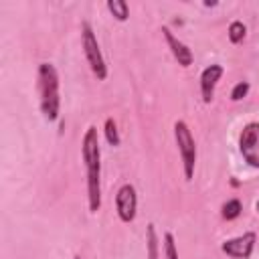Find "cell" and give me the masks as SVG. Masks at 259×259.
<instances>
[{
	"label": "cell",
	"instance_id": "cell-1",
	"mask_svg": "<svg viewBox=\"0 0 259 259\" xmlns=\"http://www.w3.org/2000/svg\"><path fill=\"white\" fill-rule=\"evenodd\" d=\"M81 156L87 168V202L89 212H99L101 208V148L97 127L89 125L81 140Z\"/></svg>",
	"mask_w": 259,
	"mask_h": 259
},
{
	"label": "cell",
	"instance_id": "cell-2",
	"mask_svg": "<svg viewBox=\"0 0 259 259\" xmlns=\"http://www.w3.org/2000/svg\"><path fill=\"white\" fill-rule=\"evenodd\" d=\"M36 89L40 97V111L47 121H57L61 115V91H59V73L55 65L40 63L36 71Z\"/></svg>",
	"mask_w": 259,
	"mask_h": 259
},
{
	"label": "cell",
	"instance_id": "cell-3",
	"mask_svg": "<svg viewBox=\"0 0 259 259\" xmlns=\"http://www.w3.org/2000/svg\"><path fill=\"white\" fill-rule=\"evenodd\" d=\"M174 140L182 158V170H184V178L192 180L194 176V166H196V144L194 138L190 134V127L184 119L174 121Z\"/></svg>",
	"mask_w": 259,
	"mask_h": 259
},
{
	"label": "cell",
	"instance_id": "cell-4",
	"mask_svg": "<svg viewBox=\"0 0 259 259\" xmlns=\"http://www.w3.org/2000/svg\"><path fill=\"white\" fill-rule=\"evenodd\" d=\"M81 45H83V53H85V59L93 71V75L99 79V81H105L107 79V65H105V59H103V53L99 49V42H97V36L91 28V24L85 20L81 22Z\"/></svg>",
	"mask_w": 259,
	"mask_h": 259
},
{
	"label": "cell",
	"instance_id": "cell-5",
	"mask_svg": "<svg viewBox=\"0 0 259 259\" xmlns=\"http://www.w3.org/2000/svg\"><path fill=\"white\" fill-rule=\"evenodd\" d=\"M239 152L243 160L259 170V121H249L239 134Z\"/></svg>",
	"mask_w": 259,
	"mask_h": 259
},
{
	"label": "cell",
	"instance_id": "cell-6",
	"mask_svg": "<svg viewBox=\"0 0 259 259\" xmlns=\"http://www.w3.org/2000/svg\"><path fill=\"white\" fill-rule=\"evenodd\" d=\"M115 210L121 223H132L136 219L138 212V194H136V186L125 182L117 188L115 192Z\"/></svg>",
	"mask_w": 259,
	"mask_h": 259
},
{
	"label": "cell",
	"instance_id": "cell-7",
	"mask_svg": "<svg viewBox=\"0 0 259 259\" xmlns=\"http://www.w3.org/2000/svg\"><path fill=\"white\" fill-rule=\"evenodd\" d=\"M255 241H257V235L253 231H247L235 239H227L221 245V249H223V253H227L235 259H249L255 249Z\"/></svg>",
	"mask_w": 259,
	"mask_h": 259
},
{
	"label": "cell",
	"instance_id": "cell-8",
	"mask_svg": "<svg viewBox=\"0 0 259 259\" xmlns=\"http://www.w3.org/2000/svg\"><path fill=\"white\" fill-rule=\"evenodd\" d=\"M223 73H225V69H223V65H219V63L208 65V67L200 73V97H202L204 103H210V101H212L217 83H219V79L223 77Z\"/></svg>",
	"mask_w": 259,
	"mask_h": 259
},
{
	"label": "cell",
	"instance_id": "cell-9",
	"mask_svg": "<svg viewBox=\"0 0 259 259\" xmlns=\"http://www.w3.org/2000/svg\"><path fill=\"white\" fill-rule=\"evenodd\" d=\"M162 34H164L166 45L170 47L174 59L178 61V65H180V67H190V65H192V59H194V57H192V51H190L178 36H174V32H172L168 26H162Z\"/></svg>",
	"mask_w": 259,
	"mask_h": 259
},
{
	"label": "cell",
	"instance_id": "cell-10",
	"mask_svg": "<svg viewBox=\"0 0 259 259\" xmlns=\"http://www.w3.org/2000/svg\"><path fill=\"white\" fill-rule=\"evenodd\" d=\"M107 10L113 14L115 20L123 22L130 18V6L125 0H107Z\"/></svg>",
	"mask_w": 259,
	"mask_h": 259
},
{
	"label": "cell",
	"instance_id": "cell-11",
	"mask_svg": "<svg viewBox=\"0 0 259 259\" xmlns=\"http://www.w3.org/2000/svg\"><path fill=\"white\" fill-rule=\"evenodd\" d=\"M146 247H148V259H158V235H156V227L154 223H148L146 227Z\"/></svg>",
	"mask_w": 259,
	"mask_h": 259
},
{
	"label": "cell",
	"instance_id": "cell-12",
	"mask_svg": "<svg viewBox=\"0 0 259 259\" xmlns=\"http://www.w3.org/2000/svg\"><path fill=\"white\" fill-rule=\"evenodd\" d=\"M227 34H229V40H231L233 45H239V42H243V38L247 36V26H245L241 20H233V22L229 24Z\"/></svg>",
	"mask_w": 259,
	"mask_h": 259
},
{
	"label": "cell",
	"instance_id": "cell-13",
	"mask_svg": "<svg viewBox=\"0 0 259 259\" xmlns=\"http://www.w3.org/2000/svg\"><path fill=\"white\" fill-rule=\"evenodd\" d=\"M241 210H243L241 200H239V198H231V200H227V202L223 204L221 214H223V219H227V221H235V219L241 214Z\"/></svg>",
	"mask_w": 259,
	"mask_h": 259
},
{
	"label": "cell",
	"instance_id": "cell-14",
	"mask_svg": "<svg viewBox=\"0 0 259 259\" xmlns=\"http://www.w3.org/2000/svg\"><path fill=\"white\" fill-rule=\"evenodd\" d=\"M103 132H105V140L109 142V146H119L121 138H119V132H117V123H115V119H113V117H107V119H105Z\"/></svg>",
	"mask_w": 259,
	"mask_h": 259
},
{
	"label": "cell",
	"instance_id": "cell-15",
	"mask_svg": "<svg viewBox=\"0 0 259 259\" xmlns=\"http://www.w3.org/2000/svg\"><path fill=\"white\" fill-rule=\"evenodd\" d=\"M164 255H166V259H178V251H176V243H174L172 233L164 235Z\"/></svg>",
	"mask_w": 259,
	"mask_h": 259
},
{
	"label": "cell",
	"instance_id": "cell-16",
	"mask_svg": "<svg viewBox=\"0 0 259 259\" xmlns=\"http://www.w3.org/2000/svg\"><path fill=\"white\" fill-rule=\"evenodd\" d=\"M247 93H249V83L247 81H239L231 91V99L233 101H241L243 97H247Z\"/></svg>",
	"mask_w": 259,
	"mask_h": 259
},
{
	"label": "cell",
	"instance_id": "cell-17",
	"mask_svg": "<svg viewBox=\"0 0 259 259\" xmlns=\"http://www.w3.org/2000/svg\"><path fill=\"white\" fill-rule=\"evenodd\" d=\"M73 259H81V255H75V257H73Z\"/></svg>",
	"mask_w": 259,
	"mask_h": 259
},
{
	"label": "cell",
	"instance_id": "cell-18",
	"mask_svg": "<svg viewBox=\"0 0 259 259\" xmlns=\"http://www.w3.org/2000/svg\"><path fill=\"white\" fill-rule=\"evenodd\" d=\"M255 206H257V212H259V200H257V204H255Z\"/></svg>",
	"mask_w": 259,
	"mask_h": 259
}]
</instances>
